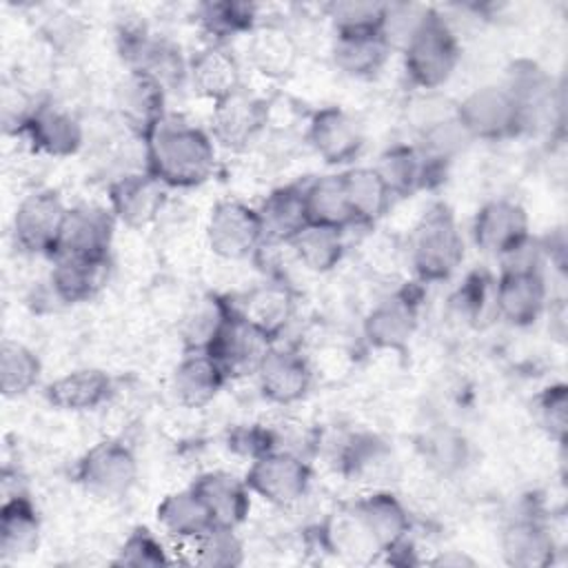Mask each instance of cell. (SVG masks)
Masks as SVG:
<instances>
[{
	"label": "cell",
	"mask_w": 568,
	"mask_h": 568,
	"mask_svg": "<svg viewBox=\"0 0 568 568\" xmlns=\"http://www.w3.org/2000/svg\"><path fill=\"white\" fill-rule=\"evenodd\" d=\"M144 171L166 189H195L215 171V142L209 131L166 115L142 142Z\"/></svg>",
	"instance_id": "6da1fadb"
},
{
	"label": "cell",
	"mask_w": 568,
	"mask_h": 568,
	"mask_svg": "<svg viewBox=\"0 0 568 568\" xmlns=\"http://www.w3.org/2000/svg\"><path fill=\"white\" fill-rule=\"evenodd\" d=\"M406 260L422 284L446 282L464 262V237L455 213L444 204H430L408 233Z\"/></svg>",
	"instance_id": "7a4b0ae2"
},
{
	"label": "cell",
	"mask_w": 568,
	"mask_h": 568,
	"mask_svg": "<svg viewBox=\"0 0 568 568\" xmlns=\"http://www.w3.org/2000/svg\"><path fill=\"white\" fill-rule=\"evenodd\" d=\"M399 51L404 75L417 91H439L453 78L462 60V47L455 29L430 7Z\"/></svg>",
	"instance_id": "3957f363"
},
{
	"label": "cell",
	"mask_w": 568,
	"mask_h": 568,
	"mask_svg": "<svg viewBox=\"0 0 568 568\" xmlns=\"http://www.w3.org/2000/svg\"><path fill=\"white\" fill-rule=\"evenodd\" d=\"M204 242L224 262H244L260 255L266 233L257 209L240 200H220L209 213Z\"/></svg>",
	"instance_id": "277c9868"
},
{
	"label": "cell",
	"mask_w": 568,
	"mask_h": 568,
	"mask_svg": "<svg viewBox=\"0 0 568 568\" xmlns=\"http://www.w3.org/2000/svg\"><path fill=\"white\" fill-rule=\"evenodd\" d=\"M493 304L497 317L515 328L537 324L550 306V291L539 262L504 264L493 284Z\"/></svg>",
	"instance_id": "5b68a950"
},
{
	"label": "cell",
	"mask_w": 568,
	"mask_h": 568,
	"mask_svg": "<svg viewBox=\"0 0 568 568\" xmlns=\"http://www.w3.org/2000/svg\"><path fill=\"white\" fill-rule=\"evenodd\" d=\"M244 481L266 504L291 508L308 495L313 470L304 455L275 448L251 462Z\"/></svg>",
	"instance_id": "8992f818"
},
{
	"label": "cell",
	"mask_w": 568,
	"mask_h": 568,
	"mask_svg": "<svg viewBox=\"0 0 568 568\" xmlns=\"http://www.w3.org/2000/svg\"><path fill=\"white\" fill-rule=\"evenodd\" d=\"M455 118L475 142H501L521 133L519 109L506 84H481L455 104Z\"/></svg>",
	"instance_id": "52a82bcc"
},
{
	"label": "cell",
	"mask_w": 568,
	"mask_h": 568,
	"mask_svg": "<svg viewBox=\"0 0 568 568\" xmlns=\"http://www.w3.org/2000/svg\"><path fill=\"white\" fill-rule=\"evenodd\" d=\"M75 479L93 497H124L135 486L138 457L126 442L104 437L78 459Z\"/></svg>",
	"instance_id": "ba28073f"
},
{
	"label": "cell",
	"mask_w": 568,
	"mask_h": 568,
	"mask_svg": "<svg viewBox=\"0 0 568 568\" xmlns=\"http://www.w3.org/2000/svg\"><path fill=\"white\" fill-rule=\"evenodd\" d=\"M419 306L422 293L408 284L382 297L362 322L366 344L382 353H404L417 333Z\"/></svg>",
	"instance_id": "9c48e42d"
},
{
	"label": "cell",
	"mask_w": 568,
	"mask_h": 568,
	"mask_svg": "<svg viewBox=\"0 0 568 568\" xmlns=\"http://www.w3.org/2000/svg\"><path fill=\"white\" fill-rule=\"evenodd\" d=\"M275 339L251 324L235 306L226 313L213 339L204 348L226 373L229 379L255 375Z\"/></svg>",
	"instance_id": "30bf717a"
},
{
	"label": "cell",
	"mask_w": 568,
	"mask_h": 568,
	"mask_svg": "<svg viewBox=\"0 0 568 568\" xmlns=\"http://www.w3.org/2000/svg\"><path fill=\"white\" fill-rule=\"evenodd\" d=\"M69 206L51 189L27 193L13 213L11 233L22 253L53 255Z\"/></svg>",
	"instance_id": "8fae6325"
},
{
	"label": "cell",
	"mask_w": 568,
	"mask_h": 568,
	"mask_svg": "<svg viewBox=\"0 0 568 568\" xmlns=\"http://www.w3.org/2000/svg\"><path fill=\"white\" fill-rule=\"evenodd\" d=\"M470 233L481 253L506 260L530 242V220L517 200L493 197L477 209Z\"/></svg>",
	"instance_id": "7c38bea8"
},
{
	"label": "cell",
	"mask_w": 568,
	"mask_h": 568,
	"mask_svg": "<svg viewBox=\"0 0 568 568\" xmlns=\"http://www.w3.org/2000/svg\"><path fill=\"white\" fill-rule=\"evenodd\" d=\"M306 142L324 164L344 166L355 162L366 144L364 124L344 106H322L308 118Z\"/></svg>",
	"instance_id": "4fadbf2b"
},
{
	"label": "cell",
	"mask_w": 568,
	"mask_h": 568,
	"mask_svg": "<svg viewBox=\"0 0 568 568\" xmlns=\"http://www.w3.org/2000/svg\"><path fill=\"white\" fill-rule=\"evenodd\" d=\"M113 111L120 124L144 142L166 113V89L146 73L124 71L113 87Z\"/></svg>",
	"instance_id": "5bb4252c"
},
{
	"label": "cell",
	"mask_w": 568,
	"mask_h": 568,
	"mask_svg": "<svg viewBox=\"0 0 568 568\" xmlns=\"http://www.w3.org/2000/svg\"><path fill=\"white\" fill-rule=\"evenodd\" d=\"M166 186L146 171H129L109 182L106 200L115 222L129 231H144L166 206Z\"/></svg>",
	"instance_id": "9a60e30c"
},
{
	"label": "cell",
	"mask_w": 568,
	"mask_h": 568,
	"mask_svg": "<svg viewBox=\"0 0 568 568\" xmlns=\"http://www.w3.org/2000/svg\"><path fill=\"white\" fill-rule=\"evenodd\" d=\"M257 388L262 397L275 406H293L306 397L313 386L315 373L311 359L293 346H280L277 342L262 359L257 373Z\"/></svg>",
	"instance_id": "2e32d148"
},
{
	"label": "cell",
	"mask_w": 568,
	"mask_h": 568,
	"mask_svg": "<svg viewBox=\"0 0 568 568\" xmlns=\"http://www.w3.org/2000/svg\"><path fill=\"white\" fill-rule=\"evenodd\" d=\"M115 224L118 222L113 213L104 206H98V204L69 206L53 255L109 260L113 237H115Z\"/></svg>",
	"instance_id": "e0dca14e"
},
{
	"label": "cell",
	"mask_w": 568,
	"mask_h": 568,
	"mask_svg": "<svg viewBox=\"0 0 568 568\" xmlns=\"http://www.w3.org/2000/svg\"><path fill=\"white\" fill-rule=\"evenodd\" d=\"M36 153L49 158H71L84 144V129L69 106L44 98L33 109L22 133Z\"/></svg>",
	"instance_id": "ac0fdd59"
},
{
	"label": "cell",
	"mask_w": 568,
	"mask_h": 568,
	"mask_svg": "<svg viewBox=\"0 0 568 568\" xmlns=\"http://www.w3.org/2000/svg\"><path fill=\"white\" fill-rule=\"evenodd\" d=\"M515 98L521 120V133L546 129L561 118V100L552 78L532 62H519L506 82Z\"/></svg>",
	"instance_id": "d6986e66"
},
{
	"label": "cell",
	"mask_w": 568,
	"mask_h": 568,
	"mask_svg": "<svg viewBox=\"0 0 568 568\" xmlns=\"http://www.w3.org/2000/svg\"><path fill=\"white\" fill-rule=\"evenodd\" d=\"M266 131V102L240 89L231 98L213 104L211 138L215 144L244 151Z\"/></svg>",
	"instance_id": "ffe728a7"
},
{
	"label": "cell",
	"mask_w": 568,
	"mask_h": 568,
	"mask_svg": "<svg viewBox=\"0 0 568 568\" xmlns=\"http://www.w3.org/2000/svg\"><path fill=\"white\" fill-rule=\"evenodd\" d=\"M351 508L362 519L382 555H388L410 535L413 521L406 504L386 488H373L371 493L351 501Z\"/></svg>",
	"instance_id": "44dd1931"
},
{
	"label": "cell",
	"mask_w": 568,
	"mask_h": 568,
	"mask_svg": "<svg viewBox=\"0 0 568 568\" xmlns=\"http://www.w3.org/2000/svg\"><path fill=\"white\" fill-rule=\"evenodd\" d=\"M229 382L222 366L206 351H186L171 371V393L184 408L209 406Z\"/></svg>",
	"instance_id": "7402d4cb"
},
{
	"label": "cell",
	"mask_w": 568,
	"mask_h": 568,
	"mask_svg": "<svg viewBox=\"0 0 568 568\" xmlns=\"http://www.w3.org/2000/svg\"><path fill=\"white\" fill-rule=\"evenodd\" d=\"M300 42L282 22H260L246 36L248 64L268 80L288 78L300 62Z\"/></svg>",
	"instance_id": "603a6c76"
},
{
	"label": "cell",
	"mask_w": 568,
	"mask_h": 568,
	"mask_svg": "<svg viewBox=\"0 0 568 568\" xmlns=\"http://www.w3.org/2000/svg\"><path fill=\"white\" fill-rule=\"evenodd\" d=\"M501 557L515 568H546L555 561L557 539L552 528L535 515H521L501 530Z\"/></svg>",
	"instance_id": "cb8c5ba5"
},
{
	"label": "cell",
	"mask_w": 568,
	"mask_h": 568,
	"mask_svg": "<svg viewBox=\"0 0 568 568\" xmlns=\"http://www.w3.org/2000/svg\"><path fill=\"white\" fill-rule=\"evenodd\" d=\"M186 82L200 98L217 104L242 89L237 58L224 44L209 42L189 58Z\"/></svg>",
	"instance_id": "d4e9b609"
},
{
	"label": "cell",
	"mask_w": 568,
	"mask_h": 568,
	"mask_svg": "<svg viewBox=\"0 0 568 568\" xmlns=\"http://www.w3.org/2000/svg\"><path fill=\"white\" fill-rule=\"evenodd\" d=\"M191 488L204 501L215 526L237 528L248 519L251 490L244 479L226 470H209L193 479Z\"/></svg>",
	"instance_id": "484cf974"
},
{
	"label": "cell",
	"mask_w": 568,
	"mask_h": 568,
	"mask_svg": "<svg viewBox=\"0 0 568 568\" xmlns=\"http://www.w3.org/2000/svg\"><path fill=\"white\" fill-rule=\"evenodd\" d=\"M115 384L102 368H75L55 377L47 386V399L53 408L67 413H89L113 397Z\"/></svg>",
	"instance_id": "4316f807"
},
{
	"label": "cell",
	"mask_w": 568,
	"mask_h": 568,
	"mask_svg": "<svg viewBox=\"0 0 568 568\" xmlns=\"http://www.w3.org/2000/svg\"><path fill=\"white\" fill-rule=\"evenodd\" d=\"M373 166L388 184L393 197H410L417 191L428 189L433 178L444 169L426 160L417 144H393Z\"/></svg>",
	"instance_id": "83f0119b"
},
{
	"label": "cell",
	"mask_w": 568,
	"mask_h": 568,
	"mask_svg": "<svg viewBox=\"0 0 568 568\" xmlns=\"http://www.w3.org/2000/svg\"><path fill=\"white\" fill-rule=\"evenodd\" d=\"M109 260L53 255L49 286L64 304H80L95 297L106 284Z\"/></svg>",
	"instance_id": "f1b7e54d"
},
{
	"label": "cell",
	"mask_w": 568,
	"mask_h": 568,
	"mask_svg": "<svg viewBox=\"0 0 568 568\" xmlns=\"http://www.w3.org/2000/svg\"><path fill=\"white\" fill-rule=\"evenodd\" d=\"M320 544L324 550L353 564H368L382 555L351 504L342 506L324 519L320 526Z\"/></svg>",
	"instance_id": "f546056e"
},
{
	"label": "cell",
	"mask_w": 568,
	"mask_h": 568,
	"mask_svg": "<svg viewBox=\"0 0 568 568\" xmlns=\"http://www.w3.org/2000/svg\"><path fill=\"white\" fill-rule=\"evenodd\" d=\"M237 311L277 342L295 315V293L284 280H266L244 295Z\"/></svg>",
	"instance_id": "4dcf8cb0"
},
{
	"label": "cell",
	"mask_w": 568,
	"mask_h": 568,
	"mask_svg": "<svg viewBox=\"0 0 568 568\" xmlns=\"http://www.w3.org/2000/svg\"><path fill=\"white\" fill-rule=\"evenodd\" d=\"M266 242L288 244L311 222L304 202V184H284L273 189L257 206Z\"/></svg>",
	"instance_id": "1f68e13d"
},
{
	"label": "cell",
	"mask_w": 568,
	"mask_h": 568,
	"mask_svg": "<svg viewBox=\"0 0 568 568\" xmlns=\"http://www.w3.org/2000/svg\"><path fill=\"white\" fill-rule=\"evenodd\" d=\"M40 517L24 493L4 495L0 508V552L4 559H20L40 546Z\"/></svg>",
	"instance_id": "d6a6232c"
},
{
	"label": "cell",
	"mask_w": 568,
	"mask_h": 568,
	"mask_svg": "<svg viewBox=\"0 0 568 568\" xmlns=\"http://www.w3.org/2000/svg\"><path fill=\"white\" fill-rule=\"evenodd\" d=\"M393 450L390 446L371 433H353L342 439L337 450L339 470L357 481L375 484L393 473Z\"/></svg>",
	"instance_id": "836d02e7"
},
{
	"label": "cell",
	"mask_w": 568,
	"mask_h": 568,
	"mask_svg": "<svg viewBox=\"0 0 568 568\" xmlns=\"http://www.w3.org/2000/svg\"><path fill=\"white\" fill-rule=\"evenodd\" d=\"M342 178L357 226H373L390 213L395 197L375 166H348Z\"/></svg>",
	"instance_id": "e575fe53"
},
{
	"label": "cell",
	"mask_w": 568,
	"mask_h": 568,
	"mask_svg": "<svg viewBox=\"0 0 568 568\" xmlns=\"http://www.w3.org/2000/svg\"><path fill=\"white\" fill-rule=\"evenodd\" d=\"M390 44L382 33L366 36H333L331 60L333 67L355 80L373 78L384 69L390 55Z\"/></svg>",
	"instance_id": "d590c367"
},
{
	"label": "cell",
	"mask_w": 568,
	"mask_h": 568,
	"mask_svg": "<svg viewBox=\"0 0 568 568\" xmlns=\"http://www.w3.org/2000/svg\"><path fill=\"white\" fill-rule=\"evenodd\" d=\"M304 202L308 222L344 231L355 226V217L348 204L342 173L317 175L304 184Z\"/></svg>",
	"instance_id": "8d00e7d4"
},
{
	"label": "cell",
	"mask_w": 568,
	"mask_h": 568,
	"mask_svg": "<svg viewBox=\"0 0 568 568\" xmlns=\"http://www.w3.org/2000/svg\"><path fill=\"white\" fill-rule=\"evenodd\" d=\"M155 517L160 528L180 544L193 541L215 526L204 501L197 497V493L191 486L166 495L158 504Z\"/></svg>",
	"instance_id": "74e56055"
},
{
	"label": "cell",
	"mask_w": 568,
	"mask_h": 568,
	"mask_svg": "<svg viewBox=\"0 0 568 568\" xmlns=\"http://www.w3.org/2000/svg\"><path fill=\"white\" fill-rule=\"evenodd\" d=\"M195 20L202 31L211 36V44H224L229 38L248 36L262 22L257 4L233 0L197 4Z\"/></svg>",
	"instance_id": "f35d334b"
},
{
	"label": "cell",
	"mask_w": 568,
	"mask_h": 568,
	"mask_svg": "<svg viewBox=\"0 0 568 568\" xmlns=\"http://www.w3.org/2000/svg\"><path fill=\"white\" fill-rule=\"evenodd\" d=\"M286 246L291 248L297 264L311 273H331L346 253L344 231L317 224H308Z\"/></svg>",
	"instance_id": "ab89813d"
},
{
	"label": "cell",
	"mask_w": 568,
	"mask_h": 568,
	"mask_svg": "<svg viewBox=\"0 0 568 568\" xmlns=\"http://www.w3.org/2000/svg\"><path fill=\"white\" fill-rule=\"evenodd\" d=\"M40 357L18 339H2L0 346V390L4 397L27 395L40 379Z\"/></svg>",
	"instance_id": "60d3db41"
},
{
	"label": "cell",
	"mask_w": 568,
	"mask_h": 568,
	"mask_svg": "<svg viewBox=\"0 0 568 568\" xmlns=\"http://www.w3.org/2000/svg\"><path fill=\"white\" fill-rule=\"evenodd\" d=\"M333 27V36L382 33L386 4L373 0H339L322 7Z\"/></svg>",
	"instance_id": "b9f144b4"
},
{
	"label": "cell",
	"mask_w": 568,
	"mask_h": 568,
	"mask_svg": "<svg viewBox=\"0 0 568 568\" xmlns=\"http://www.w3.org/2000/svg\"><path fill=\"white\" fill-rule=\"evenodd\" d=\"M237 528L213 526L193 541H186L191 548V561L213 568H231L244 564V544L235 532Z\"/></svg>",
	"instance_id": "7bdbcfd3"
},
{
	"label": "cell",
	"mask_w": 568,
	"mask_h": 568,
	"mask_svg": "<svg viewBox=\"0 0 568 568\" xmlns=\"http://www.w3.org/2000/svg\"><path fill=\"white\" fill-rule=\"evenodd\" d=\"M532 413L539 430L552 442L564 444L568 428V386L564 382L548 384L535 395Z\"/></svg>",
	"instance_id": "ee69618b"
},
{
	"label": "cell",
	"mask_w": 568,
	"mask_h": 568,
	"mask_svg": "<svg viewBox=\"0 0 568 568\" xmlns=\"http://www.w3.org/2000/svg\"><path fill=\"white\" fill-rule=\"evenodd\" d=\"M493 284L495 282L486 273H470L448 300L450 315L464 324H479V320H484L488 304L495 308Z\"/></svg>",
	"instance_id": "f6af8a7d"
},
{
	"label": "cell",
	"mask_w": 568,
	"mask_h": 568,
	"mask_svg": "<svg viewBox=\"0 0 568 568\" xmlns=\"http://www.w3.org/2000/svg\"><path fill=\"white\" fill-rule=\"evenodd\" d=\"M426 462L439 475H455L468 464V442L455 430H437L426 439Z\"/></svg>",
	"instance_id": "bcb514c9"
},
{
	"label": "cell",
	"mask_w": 568,
	"mask_h": 568,
	"mask_svg": "<svg viewBox=\"0 0 568 568\" xmlns=\"http://www.w3.org/2000/svg\"><path fill=\"white\" fill-rule=\"evenodd\" d=\"M193 295L184 291V286L175 277H162L153 282L149 288V311L158 322H166L173 326H180L186 311L193 304Z\"/></svg>",
	"instance_id": "7dc6e473"
},
{
	"label": "cell",
	"mask_w": 568,
	"mask_h": 568,
	"mask_svg": "<svg viewBox=\"0 0 568 568\" xmlns=\"http://www.w3.org/2000/svg\"><path fill=\"white\" fill-rule=\"evenodd\" d=\"M113 564L115 566H164V564H171V557L166 555V548L162 546V541L149 528H135L124 537Z\"/></svg>",
	"instance_id": "c3c4849f"
},
{
	"label": "cell",
	"mask_w": 568,
	"mask_h": 568,
	"mask_svg": "<svg viewBox=\"0 0 568 568\" xmlns=\"http://www.w3.org/2000/svg\"><path fill=\"white\" fill-rule=\"evenodd\" d=\"M433 564H444V566H448V564H453V566H462V564H473V559L470 557H459V555H455L453 550H448L446 555H442V557H437Z\"/></svg>",
	"instance_id": "681fc988"
}]
</instances>
